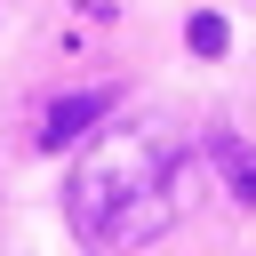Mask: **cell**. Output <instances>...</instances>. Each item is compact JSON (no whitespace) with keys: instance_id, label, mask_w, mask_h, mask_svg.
<instances>
[{"instance_id":"1","label":"cell","mask_w":256,"mask_h":256,"mask_svg":"<svg viewBox=\"0 0 256 256\" xmlns=\"http://www.w3.org/2000/svg\"><path fill=\"white\" fill-rule=\"evenodd\" d=\"M104 200H120V208H112V224H104V248L152 240V232L176 216V200H168V160H160V136H120L112 152H96V160L72 176V224H80V232L104 216Z\"/></svg>"},{"instance_id":"2","label":"cell","mask_w":256,"mask_h":256,"mask_svg":"<svg viewBox=\"0 0 256 256\" xmlns=\"http://www.w3.org/2000/svg\"><path fill=\"white\" fill-rule=\"evenodd\" d=\"M104 112H112V96H104V88L48 104V128H40V144H48V152H64V144H72V136H88V120H104Z\"/></svg>"},{"instance_id":"3","label":"cell","mask_w":256,"mask_h":256,"mask_svg":"<svg viewBox=\"0 0 256 256\" xmlns=\"http://www.w3.org/2000/svg\"><path fill=\"white\" fill-rule=\"evenodd\" d=\"M208 152H216V168L232 176V200H248V208H256V152H248V144H232V136H216Z\"/></svg>"},{"instance_id":"4","label":"cell","mask_w":256,"mask_h":256,"mask_svg":"<svg viewBox=\"0 0 256 256\" xmlns=\"http://www.w3.org/2000/svg\"><path fill=\"white\" fill-rule=\"evenodd\" d=\"M184 40H192V48H200V56H224V48H232V24H224V16H208V8H200V16H192V24H184Z\"/></svg>"}]
</instances>
